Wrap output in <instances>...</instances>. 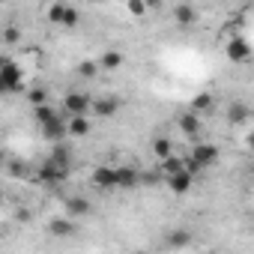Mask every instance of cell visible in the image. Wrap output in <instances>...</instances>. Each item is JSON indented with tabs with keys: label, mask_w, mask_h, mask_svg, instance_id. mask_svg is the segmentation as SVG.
<instances>
[{
	"label": "cell",
	"mask_w": 254,
	"mask_h": 254,
	"mask_svg": "<svg viewBox=\"0 0 254 254\" xmlns=\"http://www.w3.org/2000/svg\"><path fill=\"white\" fill-rule=\"evenodd\" d=\"M69 174H72V165H69V162H60V159L48 156V159L39 165L36 180H39L42 186H60V183H66V180H69Z\"/></svg>",
	"instance_id": "1"
},
{
	"label": "cell",
	"mask_w": 254,
	"mask_h": 254,
	"mask_svg": "<svg viewBox=\"0 0 254 254\" xmlns=\"http://www.w3.org/2000/svg\"><path fill=\"white\" fill-rule=\"evenodd\" d=\"M0 90L3 93H18L24 90V72L18 63H12L9 57H3V66H0Z\"/></svg>",
	"instance_id": "2"
},
{
	"label": "cell",
	"mask_w": 254,
	"mask_h": 254,
	"mask_svg": "<svg viewBox=\"0 0 254 254\" xmlns=\"http://www.w3.org/2000/svg\"><path fill=\"white\" fill-rule=\"evenodd\" d=\"M63 111L66 117H78V114H93V99L87 93H66L63 96Z\"/></svg>",
	"instance_id": "3"
},
{
	"label": "cell",
	"mask_w": 254,
	"mask_h": 254,
	"mask_svg": "<svg viewBox=\"0 0 254 254\" xmlns=\"http://www.w3.org/2000/svg\"><path fill=\"white\" fill-rule=\"evenodd\" d=\"M42 135H45V141H51V144H57V141H63V138H69V117H63V114H57L54 120H48V123H42Z\"/></svg>",
	"instance_id": "4"
},
{
	"label": "cell",
	"mask_w": 254,
	"mask_h": 254,
	"mask_svg": "<svg viewBox=\"0 0 254 254\" xmlns=\"http://www.w3.org/2000/svg\"><path fill=\"white\" fill-rule=\"evenodd\" d=\"M177 126H180V132L186 135V138H197L200 135V129H203V126H200V114L197 111H183L180 117H177Z\"/></svg>",
	"instance_id": "5"
},
{
	"label": "cell",
	"mask_w": 254,
	"mask_h": 254,
	"mask_svg": "<svg viewBox=\"0 0 254 254\" xmlns=\"http://www.w3.org/2000/svg\"><path fill=\"white\" fill-rule=\"evenodd\" d=\"M165 183H168V189H171L174 194H189V191H191V186H194V174L186 168V171H180V174L165 177Z\"/></svg>",
	"instance_id": "6"
},
{
	"label": "cell",
	"mask_w": 254,
	"mask_h": 254,
	"mask_svg": "<svg viewBox=\"0 0 254 254\" xmlns=\"http://www.w3.org/2000/svg\"><path fill=\"white\" fill-rule=\"evenodd\" d=\"M218 156H221V153H218V147H215V144H194V147H191V159H194L200 168L215 165V162H218Z\"/></svg>",
	"instance_id": "7"
},
{
	"label": "cell",
	"mask_w": 254,
	"mask_h": 254,
	"mask_svg": "<svg viewBox=\"0 0 254 254\" xmlns=\"http://www.w3.org/2000/svg\"><path fill=\"white\" fill-rule=\"evenodd\" d=\"M224 54H227V60L230 63H245L248 57H251V45H248V39H230L227 42V48H224Z\"/></svg>",
	"instance_id": "8"
},
{
	"label": "cell",
	"mask_w": 254,
	"mask_h": 254,
	"mask_svg": "<svg viewBox=\"0 0 254 254\" xmlns=\"http://www.w3.org/2000/svg\"><path fill=\"white\" fill-rule=\"evenodd\" d=\"M120 111V99L117 96H96L93 99V114L96 117H114Z\"/></svg>",
	"instance_id": "9"
},
{
	"label": "cell",
	"mask_w": 254,
	"mask_h": 254,
	"mask_svg": "<svg viewBox=\"0 0 254 254\" xmlns=\"http://www.w3.org/2000/svg\"><path fill=\"white\" fill-rule=\"evenodd\" d=\"M93 186L96 189H102V191H108V189H117V168H96L93 171Z\"/></svg>",
	"instance_id": "10"
},
{
	"label": "cell",
	"mask_w": 254,
	"mask_h": 254,
	"mask_svg": "<svg viewBox=\"0 0 254 254\" xmlns=\"http://www.w3.org/2000/svg\"><path fill=\"white\" fill-rule=\"evenodd\" d=\"M144 177H141V171H135V168H117V189H135L138 183H141Z\"/></svg>",
	"instance_id": "11"
},
{
	"label": "cell",
	"mask_w": 254,
	"mask_h": 254,
	"mask_svg": "<svg viewBox=\"0 0 254 254\" xmlns=\"http://www.w3.org/2000/svg\"><path fill=\"white\" fill-rule=\"evenodd\" d=\"M174 21H177L180 27H191V24L197 21V9H194L191 3H177V6H174Z\"/></svg>",
	"instance_id": "12"
},
{
	"label": "cell",
	"mask_w": 254,
	"mask_h": 254,
	"mask_svg": "<svg viewBox=\"0 0 254 254\" xmlns=\"http://www.w3.org/2000/svg\"><path fill=\"white\" fill-rule=\"evenodd\" d=\"M48 230H51V236H72L78 227H75V218L69 215V218H54L48 224Z\"/></svg>",
	"instance_id": "13"
},
{
	"label": "cell",
	"mask_w": 254,
	"mask_h": 254,
	"mask_svg": "<svg viewBox=\"0 0 254 254\" xmlns=\"http://www.w3.org/2000/svg\"><path fill=\"white\" fill-rule=\"evenodd\" d=\"M165 245L168 248H186V245H191V230H168L165 233Z\"/></svg>",
	"instance_id": "14"
},
{
	"label": "cell",
	"mask_w": 254,
	"mask_h": 254,
	"mask_svg": "<svg viewBox=\"0 0 254 254\" xmlns=\"http://www.w3.org/2000/svg\"><path fill=\"white\" fill-rule=\"evenodd\" d=\"M87 132H90V120H87V114L69 117V135H72V138H84Z\"/></svg>",
	"instance_id": "15"
},
{
	"label": "cell",
	"mask_w": 254,
	"mask_h": 254,
	"mask_svg": "<svg viewBox=\"0 0 254 254\" xmlns=\"http://www.w3.org/2000/svg\"><path fill=\"white\" fill-rule=\"evenodd\" d=\"M153 156L162 162V159H168V156H174V141L168 138V135H159L156 141H153Z\"/></svg>",
	"instance_id": "16"
},
{
	"label": "cell",
	"mask_w": 254,
	"mask_h": 254,
	"mask_svg": "<svg viewBox=\"0 0 254 254\" xmlns=\"http://www.w3.org/2000/svg\"><path fill=\"white\" fill-rule=\"evenodd\" d=\"M66 212H69L72 218H81V215L90 212V200H87V197H69V200H66Z\"/></svg>",
	"instance_id": "17"
},
{
	"label": "cell",
	"mask_w": 254,
	"mask_h": 254,
	"mask_svg": "<svg viewBox=\"0 0 254 254\" xmlns=\"http://www.w3.org/2000/svg\"><path fill=\"white\" fill-rule=\"evenodd\" d=\"M99 63H102V69H108V72H117V69L126 63V57H123L120 51H108V54H102V60H99Z\"/></svg>",
	"instance_id": "18"
},
{
	"label": "cell",
	"mask_w": 254,
	"mask_h": 254,
	"mask_svg": "<svg viewBox=\"0 0 254 254\" xmlns=\"http://www.w3.org/2000/svg\"><path fill=\"white\" fill-rule=\"evenodd\" d=\"M159 165H162V174H165V177L186 171V159H177V156H168V159H162Z\"/></svg>",
	"instance_id": "19"
},
{
	"label": "cell",
	"mask_w": 254,
	"mask_h": 254,
	"mask_svg": "<svg viewBox=\"0 0 254 254\" xmlns=\"http://www.w3.org/2000/svg\"><path fill=\"white\" fill-rule=\"evenodd\" d=\"M57 114H60V111H57V108H51L48 102H45V105H33V117H36V123H39V126H42V123H48V120H54Z\"/></svg>",
	"instance_id": "20"
},
{
	"label": "cell",
	"mask_w": 254,
	"mask_h": 254,
	"mask_svg": "<svg viewBox=\"0 0 254 254\" xmlns=\"http://www.w3.org/2000/svg\"><path fill=\"white\" fill-rule=\"evenodd\" d=\"M99 72H102V63L99 60H81L78 63V75L81 78H96Z\"/></svg>",
	"instance_id": "21"
},
{
	"label": "cell",
	"mask_w": 254,
	"mask_h": 254,
	"mask_svg": "<svg viewBox=\"0 0 254 254\" xmlns=\"http://www.w3.org/2000/svg\"><path fill=\"white\" fill-rule=\"evenodd\" d=\"M212 105H215V99H212L209 93H197V96L191 99V111H197V114H206Z\"/></svg>",
	"instance_id": "22"
},
{
	"label": "cell",
	"mask_w": 254,
	"mask_h": 254,
	"mask_svg": "<svg viewBox=\"0 0 254 254\" xmlns=\"http://www.w3.org/2000/svg\"><path fill=\"white\" fill-rule=\"evenodd\" d=\"M245 117H248V108L245 105H239V102H233L230 108H227V120L236 126V123H245Z\"/></svg>",
	"instance_id": "23"
},
{
	"label": "cell",
	"mask_w": 254,
	"mask_h": 254,
	"mask_svg": "<svg viewBox=\"0 0 254 254\" xmlns=\"http://www.w3.org/2000/svg\"><path fill=\"white\" fill-rule=\"evenodd\" d=\"M66 9H69L66 3H51V6H48V21H51V24H63Z\"/></svg>",
	"instance_id": "24"
},
{
	"label": "cell",
	"mask_w": 254,
	"mask_h": 254,
	"mask_svg": "<svg viewBox=\"0 0 254 254\" xmlns=\"http://www.w3.org/2000/svg\"><path fill=\"white\" fill-rule=\"evenodd\" d=\"M6 174H9V177H18V180H24V177L30 174V168H27L24 162H9V165H6Z\"/></svg>",
	"instance_id": "25"
},
{
	"label": "cell",
	"mask_w": 254,
	"mask_h": 254,
	"mask_svg": "<svg viewBox=\"0 0 254 254\" xmlns=\"http://www.w3.org/2000/svg\"><path fill=\"white\" fill-rule=\"evenodd\" d=\"M126 6H129V12H132L135 18H144V15H147V9H150V6H147V0H129Z\"/></svg>",
	"instance_id": "26"
},
{
	"label": "cell",
	"mask_w": 254,
	"mask_h": 254,
	"mask_svg": "<svg viewBox=\"0 0 254 254\" xmlns=\"http://www.w3.org/2000/svg\"><path fill=\"white\" fill-rule=\"evenodd\" d=\"M18 39H21V27H15V24H9V27L3 30V42H6V45H15Z\"/></svg>",
	"instance_id": "27"
},
{
	"label": "cell",
	"mask_w": 254,
	"mask_h": 254,
	"mask_svg": "<svg viewBox=\"0 0 254 254\" xmlns=\"http://www.w3.org/2000/svg\"><path fill=\"white\" fill-rule=\"evenodd\" d=\"M27 99H30L33 105H45V102H48V90H42V87H33V90L27 93Z\"/></svg>",
	"instance_id": "28"
},
{
	"label": "cell",
	"mask_w": 254,
	"mask_h": 254,
	"mask_svg": "<svg viewBox=\"0 0 254 254\" xmlns=\"http://www.w3.org/2000/svg\"><path fill=\"white\" fill-rule=\"evenodd\" d=\"M78 21H81V12L78 9H66V18H63V27H78Z\"/></svg>",
	"instance_id": "29"
},
{
	"label": "cell",
	"mask_w": 254,
	"mask_h": 254,
	"mask_svg": "<svg viewBox=\"0 0 254 254\" xmlns=\"http://www.w3.org/2000/svg\"><path fill=\"white\" fill-rule=\"evenodd\" d=\"M147 6H150V9H159V6H162V0H147Z\"/></svg>",
	"instance_id": "30"
},
{
	"label": "cell",
	"mask_w": 254,
	"mask_h": 254,
	"mask_svg": "<svg viewBox=\"0 0 254 254\" xmlns=\"http://www.w3.org/2000/svg\"><path fill=\"white\" fill-rule=\"evenodd\" d=\"M248 147H251V150H254V132H251V135H248Z\"/></svg>",
	"instance_id": "31"
},
{
	"label": "cell",
	"mask_w": 254,
	"mask_h": 254,
	"mask_svg": "<svg viewBox=\"0 0 254 254\" xmlns=\"http://www.w3.org/2000/svg\"><path fill=\"white\" fill-rule=\"evenodd\" d=\"M90 3H102V0H90Z\"/></svg>",
	"instance_id": "32"
}]
</instances>
